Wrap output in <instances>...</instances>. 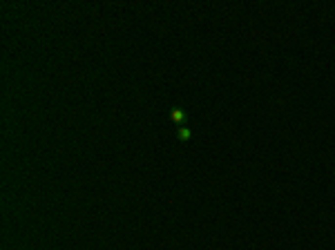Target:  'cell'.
<instances>
[{"instance_id": "7a4b0ae2", "label": "cell", "mask_w": 335, "mask_h": 250, "mask_svg": "<svg viewBox=\"0 0 335 250\" xmlns=\"http://www.w3.org/2000/svg\"><path fill=\"white\" fill-rule=\"evenodd\" d=\"M190 136H192V130L186 128V125H179V128H177V138H179V141H188Z\"/></svg>"}, {"instance_id": "6da1fadb", "label": "cell", "mask_w": 335, "mask_h": 250, "mask_svg": "<svg viewBox=\"0 0 335 250\" xmlns=\"http://www.w3.org/2000/svg\"><path fill=\"white\" fill-rule=\"evenodd\" d=\"M186 112L184 110H181V107H172V110H170V121L174 123V125H184L186 123Z\"/></svg>"}]
</instances>
